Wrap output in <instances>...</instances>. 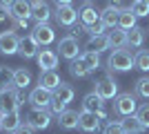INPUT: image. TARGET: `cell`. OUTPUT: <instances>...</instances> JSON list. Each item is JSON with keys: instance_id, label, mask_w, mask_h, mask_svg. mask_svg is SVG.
I'll return each instance as SVG.
<instances>
[{"instance_id": "cell-1", "label": "cell", "mask_w": 149, "mask_h": 134, "mask_svg": "<svg viewBox=\"0 0 149 134\" xmlns=\"http://www.w3.org/2000/svg\"><path fill=\"white\" fill-rule=\"evenodd\" d=\"M107 67H109V72H129L136 67V56L125 47L113 49L107 58Z\"/></svg>"}, {"instance_id": "cell-2", "label": "cell", "mask_w": 149, "mask_h": 134, "mask_svg": "<svg viewBox=\"0 0 149 134\" xmlns=\"http://www.w3.org/2000/svg\"><path fill=\"white\" fill-rule=\"evenodd\" d=\"M22 101H25V96L20 94V92L13 87V85H11V87L0 89V114H7V112L20 109Z\"/></svg>"}, {"instance_id": "cell-3", "label": "cell", "mask_w": 149, "mask_h": 134, "mask_svg": "<svg viewBox=\"0 0 149 134\" xmlns=\"http://www.w3.org/2000/svg\"><path fill=\"white\" fill-rule=\"evenodd\" d=\"M138 109V103H136V96L134 94H118L116 96V101H113V112L116 114H120L125 119V116H134Z\"/></svg>"}, {"instance_id": "cell-4", "label": "cell", "mask_w": 149, "mask_h": 134, "mask_svg": "<svg viewBox=\"0 0 149 134\" xmlns=\"http://www.w3.org/2000/svg\"><path fill=\"white\" fill-rule=\"evenodd\" d=\"M31 38L36 40L40 47H47V45H51L56 40V32H54V27H51L49 22H38V25H33V29H31Z\"/></svg>"}, {"instance_id": "cell-5", "label": "cell", "mask_w": 149, "mask_h": 134, "mask_svg": "<svg viewBox=\"0 0 149 134\" xmlns=\"http://www.w3.org/2000/svg\"><path fill=\"white\" fill-rule=\"evenodd\" d=\"M27 125H29L31 130H47L51 125V114L47 112V109H36L31 107L29 112H27Z\"/></svg>"}, {"instance_id": "cell-6", "label": "cell", "mask_w": 149, "mask_h": 134, "mask_svg": "<svg viewBox=\"0 0 149 134\" xmlns=\"http://www.w3.org/2000/svg\"><path fill=\"white\" fill-rule=\"evenodd\" d=\"M58 56L67 58V60L80 58V45H78V38H74V36H65V38L58 40Z\"/></svg>"}, {"instance_id": "cell-7", "label": "cell", "mask_w": 149, "mask_h": 134, "mask_svg": "<svg viewBox=\"0 0 149 134\" xmlns=\"http://www.w3.org/2000/svg\"><path fill=\"white\" fill-rule=\"evenodd\" d=\"M96 94L102 98V101H109V98H116L118 96V83H116V78L109 74V76L100 78L98 83H96V89H93Z\"/></svg>"}, {"instance_id": "cell-8", "label": "cell", "mask_w": 149, "mask_h": 134, "mask_svg": "<svg viewBox=\"0 0 149 134\" xmlns=\"http://www.w3.org/2000/svg\"><path fill=\"white\" fill-rule=\"evenodd\" d=\"M18 45H20V38H18V34L13 32V29L0 32V54H5V56L18 54Z\"/></svg>"}, {"instance_id": "cell-9", "label": "cell", "mask_w": 149, "mask_h": 134, "mask_svg": "<svg viewBox=\"0 0 149 134\" xmlns=\"http://www.w3.org/2000/svg\"><path fill=\"white\" fill-rule=\"evenodd\" d=\"M51 7L47 5V0H31V18H33V22H49L51 18Z\"/></svg>"}, {"instance_id": "cell-10", "label": "cell", "mask_w": 149, "mask_h": 134, "mask_svg": "<svg viewBox=\"0 0 149 134\" xmlns=\"http://www.w3.org/2000/svg\"><path fill=\"white\" fill-rule=\"evenodd\" d=\"M78 20V11L71 5H58L56 9V22L62 27H74Z\"/></svg>"}, {"instance_id": "cell-11", "label": "cell", "mask_w": 149, "mask_h": 134, "mask_svg": "<svg viewBox=\"0 0 149 134\" xmlns=\"http://www.w3.org/2000/svg\"><path fill=\"white\" fill-rule=\"evenodd\" d=\"M51 98H54V94L42 89V87H36L29 92V103H31V107H36V109H47Z\"/></svg>"}, {"instance_id": "cell-12", "label": "cell", "mask_w": 149, "mask_h": 134, "mask_svg": "<svg viewBox=\"0 0 149 134\" xmlns=\"http://www.w3.org/2000/svg\"><path fill=\"white\" fill-rule=\"evenodd\" d=\"M60 83L62 81H60V76H58L56 69H42L40 76H38V87L47 89V92H51V94H54V89H56Z\"/></svg>"}, {"instance_id": "cell-13", "label": "cell", "mask_w": 149, "mask_h": 134, "mask_svg": "<svg viewBox=\"0 0 149 134\" xmlns=\"http://www.w3.org/2000/svg\"><path fill=\"white\" fill-rule=\"evenodd\" d=\"M38 51H40V45H38L36 40L31 38V34H29V36H22V38H20L18 54L25 58V60H31V58H36V56H38Z\"/></svg>"}, {"instance_id": "cell-14", "label": "cell", "mask_w": 149, "mask_h": 134, "mask_svg": "<svg viewBox=\"0 0 149 134\" xmlns=\"http://www.w3.org/2000/svg\"><path fill=\"white\" fill-rule=\"evenodd\" d=\"M11 20H29L31 18V0H16L9 7Z\"/></svg>"}, {"instance_id": "cell-15", "label": "cell", "mask_w": 149, "mask_h": 134, "mask_svg": "<svg viewBox=\"0 0 149 134\" xmlns=\"http://www.w3.org/2000/svg\"><path fill=\"white\" fill-rule=\"evenodd\" d=\"M58 51H54V49H40L38 51V56H36V60H38V67H40V72L42 69H56L58 67Z\"/></svg>"}, {"instance_id": "cell-16", "label": "cell", "mask_w": 149, "mask_h": 134, "mask_svg": "<svg viewBox=\"0 0 149 134\" xmlns=\"http://www.w3.org/2000/svg\"><path fill=\"white\" fill-rule=\"evenodd\" d=\"M20 112L13 109V112H7V114H0V130H5V134H11L16 128H20Z\"/></svg>"}, {"instance_id": "cell-17", "label": "cell", "mask_w": 149, "mask_h": 134, "mask_svg": "<svg viewBox=\"0 0 149 134\" xmlns=\"http://www.w3.org/2000/svg\"><path fill=\"white\" fill-rule=\"evenodd\" d=\"M78 128H80L82 132H87V134L98 132V128H100V119L93 114V112H80V121H78Z\"/></svg>"}, {"instance_id": "cell-18", "label": "cell", "mask_w": 149, "mask_h": 134, "mask_svg": "<svg viewBox=\"0 0 149 134\" xmlns=\"http://www.w3.org/2000/svg\"><path fill=\"white\" fill-rule=\"evenodd\" d=\"M78 121H80V114L74 112V109H65L62 114H58V125L62 130H76L78 128Z\"/></svg>"}, {"instance_id": "cell-19", "label": "cell", "mask_w": 149, "mask_h": 134, "mask_svg": "<svg viewBox=\"0 0 149 134\" xmlns=\"http://www.w3.org/2000/svg\"><path fill=\"white\" fill-rule=\"evenodd\" d=\"M109 47H111V45H109V36H107V34H100V36H89L87 47H85V49H87V51H96V54H100V51L109 49Z\"/></svg>"}, {"instance_id": "cell-20", "label": "cell", "mask_w": 149, "mask_h": 134, "mask_svg": "<svg viewBox=\"0 0 149 134\" xmlns=\"http://www.w3.org/2000/svg\"><path fill=\"white\" fill-rule=\"evenodd\" d=\"M118 13H120V9H116V7H111V5H107L102 11H100V22L107 27V29H113V27L118 25Z\"/></svg>"}, {"instance_id": "cell-21", "label": "cell", "mask_w": 149, "mask_h": 134, "mask_svg": "<svg viewBox=\"0 0 149 134\" xmlns=\"http://www.w3.org/2000/svg\"><path fill=\"white\" fill-rule=\"evenodd\" d=\"M78 16H80V20H82V25H85V27H89V25H93V22H98V20H100V11L96 9V7H91L89 2L78 11Z\"/></svg>"}, {"instance_id": "cell-22", "label": "cell", "mask_w": 149, "mask_h": 134, "mask_svg": "<svg viewBox=\"0 0 149 134\" xmlns=\"http://www.w3.org/2000/svg\"><path fill=\"white\" fill-rule=\"evenodd\" d=\"M100 107H105V101H102L96 92H91V94H87L82 98V112H93V114H96Z\"/></svg>"}, {"instance_id": "cell-23", "label": "cell", "mask_w": 149, "mask_h": 134, "mask_svg": "<svg viewBox=\"0 0 149 134\" xmlns=\"http://www.w3.org/2000/svg\"><path fill=\"white\" fill-rule=\"evenodd\" d=\"M120 29H125V32H129L131 27H136V16H134V11H131L129 7H125V9H120L118 13V25Z\"/></svg>"}, {"instance_id": "cell-24", "label": "cell", "mask_w": 149, "mask_h": 134, "mask_svg": "<svg viewBox=\"0 0 149 134\" xmlns=\"http://www.w3.org/2000/svg\"><path fill=\"white\" fill-rule=\"evenodd\" d=\"M31 85V74L29 69L20 67V69H13V87L16 89H27Z\"/></svg>"}, {"instance_id": "cell-25", "label": "cell", "mask_w": 149, "mask_h": 134, "mask_svg": "<svg viewBox=\"0 0 149 134\" xmlns=\"http://www.w3.org/2000/svg\"><path fill=\"white\" fill-rule=\"evenodd\" d=\"M107 36H109V45H111L113 49H120V47H125V45H127V32H125V29H120V27H113Z\"/></svg>"}, {"instance_id": "cell-26", "label": "cell", "mask_w": 149, "mask_h": 134, "mask_svg": "<svg viewBox=\"0 0 149 134\" xmlns=\"http://www.w3.org/2000/svg\"><path fill=\"white\" fill-rule=\"evenodd\" d=\"M145 43V29L143 27H131L129 32H127V45L129 47H143Z\"/></svg>"}, {"instance_id": "cell-27", "label": "cell", "mask_w": 149, "mask_h": 134, "mask_svg": "<svg viewBox=\"0 0 149 134\" xmlns=\"http://www.w3.org/2000/svg\"><path fill=\"white\" fill-rule=\"evenodd\" d=\"M74 96H76L74 87L67 85V83H60L56 89H54V98H58V101H62V103H71V101H74Z\"/></svg>"}, {"instance_id": "cell-28", "label": "cell", "mask_w": 149, "mask_h": 134, "mask_svg": "<svg viewBox=\"0 0 149 134\" xmlns=\"http://www.w3.org/2000/svg\"><path fill=\"white\" fill-rule=\"evenodd\" d=\"M80 60L85 63V67H87L89 72H96L100 67V54H96V51H82L80 54Z\"/></svg>"}, {"instance_id": "cell-29", "label": "cell", "mask_w": 149, "mask_h": 134, "mask_svg": "<svg viewBox=\"0 0 149 134\" xmlns=\"http://www.w3.org/2000/svg\"><path fill=\"white\" fill-rule=\"evenodd\" d=\"M120 123H123V128H125L127 134H143L145 132V128L140 125V121H138L136 116H125Z\"/></svg>"}, {"instance_id": "cell-30", "label": "cell", "mask_w": 149, "mask_h": 134, "mask_svg": "<svg viewBox=\"0 0 149 134\" xmlns=\"http://www.w3.org/2000/svg\"><path fill=\"white\" fill-rule=\"evenodd\" d=\"M69 72H71V76L76 78H87L91 72L85 67V63H82L80 58H76V60H71V65H69Z\"/></svg>"}, {"instance_id": "cell-31", "label": "cell", "mask_w": 149, "mask_h": 134, "mask_svg": "<svg viewBox=\"0 0 149 134\" xmlns=\"http://www.w3.org/2000/svg\"><path fill=\"white\" fill-rule=\"evenodd\" d=\"M13 85V69L7 65H0V89L11 87Z\"/></svg>"}, {"instance_id": "cell-32", "label": "cell", "mask_w": 149, "mask_h": 134, "mask_svg": "<svg viewBox=\"0 0 149 134\" xmlns=\"http://www.w3.org/2000/svg\"><path fill=\"white\" fill-rule=\"evenodd\" d=\"M129 9L134 11L136 18H147V16H149V5H147V2H143V0H134Z\"/></svg>"}, {"instance_id": "cell-33", "label": "cell", "mask_w": 149, "mask_h": 134, "mask_svg": "<svg viewBox=\"0 0 149 134\" xmlns=\"http://www.w3.org/2000/svg\"><path fill=\"white\" fill-rule=\"evenodd\" d=\"M140 121V125H143L145 130H149V105H140V107L136 109V114H134Z\"/></svg>"}, {"instance_id": "cell-34", "label": "cell", "mask_w": 149, "mask_h": 134, "mask_svg": "<svg viewBox=\"0 0 149 134\" xmlns=\"http://www.w3.org/2000/svg\"><path fill=\"white\" fill-rule=\"evenodd\" d=\"M136 94L143 98H149V76H143L136 81Z\"/></svg>"}, {"instance_id": "cell-35", "label": "cell", "mask_w": 149, "mask_h": 134, "mask_svg": "<svg viewBox=\"0 0 149 134\" xmlns=\"http://www.w3.org/2000/svg\"><path fill=\"white\" fill-rule=\"evenodd\" d=\"M136 67L143 72H149V51H138L136 54Z\"/></svg>"}, {"instance_id": "cell-36", "label": "cell", "mask_w": 149, "mask_h": 134, "mask_svg": "<svg viewBox=\"0 0 149 134\" xmlns=\"http://www.w3.org/2000/svg\"><path fill=\"white\" fill-rule=\"evenodd\" d=\"M102 134H127V132H125L120 121H109L105 125V130H102Z\"/></svg>"}, {"instance_id": "cell-37", "label": "cell", "mask_w": 149, "mask_h": 134, "mask_svg": "<svg viewBox=\"0 0 149 134\" xmlns=\"http://www.w3.org/2000/svg\"><path fill=\"white\" fill-rule=\"evenodd\" d=\"M49 109L54 112V114H62V112L67 109V103L58 101V98H51V103H49Z\"/></svg>"}, {"instance_id": "cell-38", "label": "cell", "mask_w": 149, "mask_h": 134, "mask_svg": "<svg viewBox=\"0 0 149 134\" xmlns=\"http://www.w3.org/2000/svg\"><path fill=\"white\" fill-rule=\"evenodd\" d=\"M105 29H107V27L98 20V22H93V25L87 27V34H89V36H100V34H105Z\"/></svg>"}, {"instance_id": "cell-39", "label": "cell", "mask_w": 149, "mask_h": 134, "mask_svg": "<svg viewBox=\"0 0 149 134\" xmlns=\"http://www.w3.org/2000/svg\"><path fill=\"white\" fill-rule=\"evenodd\" d=\"M11 134H33V130H31L29 125L25 123V125H20V128H16V130H13Z\"/></svg>"}, {"instance_id": "cell-40", "label": "cell", "mask_w": 149, "mask_h": 134, "mask_svg": "<svg viewBox=\"0 0 149 134\" xmlns=\"http://www.w3.org/2000/svg\"><path fill=\"white\" fill-rule=\"evenodd\" d=\"M13 27H16V29H25V32H27L29 20H13ZM16 29H13V32H16Z\"/></svg>"}, {"instance_id": "cell-41", "label": "cell", "mask_w": 149, "mask_h": 134, "mask_svg": "<svg viewBox=\"0 0 149 134\" xmlns=\"http://www.w3.org/2000/svg\"><path fill=\"white\" fill-rule=\"evenodd\" d=\"M109 5L116 9H125V0H109Z\"/></svg>"}, {"instance_id": "cell-42", "label": "cell", "mask_w": 149, "mask_h": 134, "mask_svg": "<svg viewBox=\"0 0 149 134\" xmlns=\"http://www.w3.org/2000/svg\"><path fill=\"white\" fill-rule=\"evenodd\" d=\"M7 18H11V16H9V9H2V7H0V22H5Z\"/></svg>"}, {"instance_id": "cell-43", "label": "cell", "mask_w": 149, "mask_h": 134, "mask_svg": "<svg viewBox=\"0 0 149 134\" xmlns=\"http://www.w3.org/2000/svg\"><path fill=\"white\" fill-rule=\"evenodd\" d=\"M13 2H16V0H0V7H2V9H9Z\"/></svg>"}, {"instance_id": "cell-44", "label": "cell", "mask_w": 149, "mask_h": 134, "mask_svg": "<svg viewBox=\"0 0 149 134\" xmlns=\"http://www.w3.org/2000/svg\"><path fill=\"white\" fill-rule=\"evenodd\" d=\"M58 5H71V2H74V0H56Z\"/></svg>"}, {"instance_id": "cell-45", "label": "cell", "mask_w": 149, "mask_h": 134, "mask_svg": "<svg viewBox=\"0 0 149 134\" xmlns=\"http://www.w3.org/2000/svg\"><path fill=\"white\" fill-rule=\"evenodd\" d=\"M143 2H147V5H149V0H143Z\"/></svg>"}, {"instance_id": "cell-46", "label": "cell", "mask_w": 149, "mask_h": 134, "mask_svg": "<svg viewBox=\"0 0 149 134\" xmlns=\"http://www.w3.org/2000/svg\"><path fill=\"white\" fill-rule=\"evenodd\" d=\"M85 2H91V0H85Z\"/></svg>"}]
</instances>
